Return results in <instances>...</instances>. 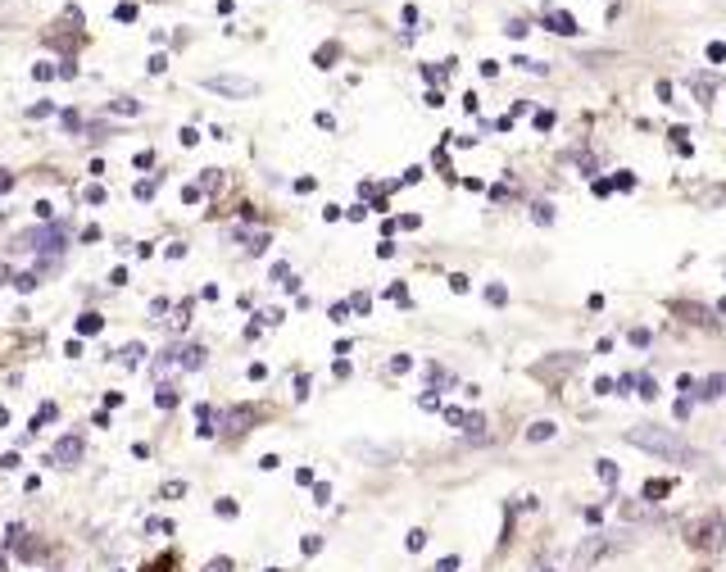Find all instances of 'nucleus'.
<instances>
[{
	"mask_svg": "<svg viewBox=\"0 0 726 572\" xmlns=\"http://www.w3.org/2000/svg\"><path fill=\"white\" fill-rule=\"evenodd\" d=\"M631 445H640V450H649V454H663V459H681V454H686V445H681L677 436L658 432V427H636V432H631Z\"/></svg>",
	"mask_w": 726,
	"mask_h": 572,
	"instance_id": "1",
	"label": "nucleus"
},
{
	"mask_svg": "<svg viewBox=\"0 0 726 572\" xmlns=\"http://www.w3.org/2000/svg\"><path fill=\"white\" fill-rule=\"evenodd\" d=\"M209 91H227V96H255L259 82L255 78H232V73H214V78H205Z\"/></svg>",
	"mask_w": 726,
	"mask_h": 572,
	"instance_id": "2",
	"label": "nucleus"
},
{
	"mask_svg": "<svg viewBox=\"0 0 726 572\" xmlns=\"http://www.w3.org/2000/svg\"><path fill=\"white\" fill-rule=\"evenodd\" d=\"M78 459H82V436H59V441L50 445V464L73 468Z\"/></svg>",
	"mask_w": 726,
	"mask_h": 572,
	"instance_id": "3",
	"label": "nucleus"
},
{
	"mask_svg": "<svg viewBox=\"0 0 726 572\" xmlns=\"http://www.w3.org/2000/svg\"><path fill=\"white\" fill-rule=\"evenodd\" d=\"M545 23H550L554 32H563V37H577V32H581L577 19H572V14H563V10H550V14H545Z\"/></svg>",
	"mask_w": 726,
	"mask_h": 572,
	"instance_id": "4",
	"label": "nucleus"
},
{
	"mask_svg": "<svg viewBox=\"0 0 726 572\" xmlns=\"http://www.w3.org/2000/svg\"><path fill=\"white\" fill-rule=\"evenodd\" d=\"M100 332H105V318H100L96 309H91V314H82V318H78V336H100Z\"/></svg>",
	"mask_w": 726,
	"mask_h": 572,
	"instance_id": "5",
	"label": "nucleus"
},
{
	"mask_svg": "<svg viewBox=\"0 0 726 572\" xmlns=\"http://www.w3.org/2000/svg\"><path fill=\"white\" fill-rule=\"evenodd\" d=\"M559 432V423H550V418H540V423L527 427V441H550V436Z\"/></svg>",
	"mask_w": 726,
	"mask_h": 572,
	"instance_id": "6",
	"label": "nucleus"
},
{
	"mask_svg": "<svg viewBox=\"0 0 726 572\" xmlns=\"http://www.w3.org/2000/svg\"><path fill=\"white\" fill-rule=\"evenodd\" d=\"M114 19L118 23H137V5H132V0H118V5H114Z\"/></svg>",
	"mask_w": 726,
	"mask_h": 572,
	"instance_id": "7",
	"label": "nucleus"
},
{
	"mask_svg": "<svg viewBox=\"0 0 726 572\" xmlns=\"http://www.w3.org/2000/svg\"><path fill=\"white\" fill-rule=\"evenodd\" d=\"M155 405L159 409H173L177 405V391H173V386H159V391H155Z\"/></svg>",
	"mask_w": 726,
	"mask_h": 572,
	"instance_id": "8",
	"label": "nucleus"
},
{
	"mask_svg": "<svg viewBox=\"0 0 726 572\" xmlns=\"http://www.w3.org/2000/svg\"><path fill=\"white\" fill-rule=\"evenodd\" d=\"M118 355L128 359V364H141V355H146V346H141V341H132L128 350H118Z\"/></svg>",
	"mask_w": 726,
	"mask_h": 572,
	"instance_id": "9",
	"label": "nucleus"
},
{
	"mask_svg": "<svg viewBox=\"0 0 726 572\" xmlns=\"http://www.w3.org/2000/svg\"><path fill=\"white\" fill-rule=\"evenodd\" d=\"M32 78H37V82H50V78H55V64H50V60H41L37 69H32Z\"/></svg>",
	"mask_w": 726,
	"mask_h": 572,
	"instance_id": "10",
	"label": "nucleus"
},
{
	"mask_svg": "<svg viewBox=\"0 0 726 572\" xmlns=\"http://www.w3.org/2000/svg\"><path fill=\"white\" fill-rule=\"evenodd\" d=\"M672 491V482H649L645 486V500H658V495H668Z\"/></svg>",
	"mask_w": 726,
	"mask_h": 572,
	"instance_id": "11",
	"label": "nucleus"
},
{
	"mask_svg": "<svg viewBox=\"0 0 726 572\" xmlns=\"http://www.w3.org/2000/svg\"><path fill=\"white\" fill-rule=\"evenodd\" d=\"M708 60H713V64L726 60V46H722V41H708Z\"/></svg>",
	"mask_w": 726,
	"mask_h": 572,
	"instance_id": "12",
	"label": "nucleus"
},
{
	"mask_svg": "<svg viewBox=\"0 0 726 572\" xmlns=\"http://www.w3.org/2000/svg\"><path fill=\"white\" fill-rule=\"evenodd\" d=\"M599 477H604V482H618V468H613L609 459H599Z\"/></svg>",
	"mask_w": 726,
	"mask_h": 572,
	"instance_id": "13",
	"label": "nucleus"
},
{
	"mask_svg": "<svg viewBox=\"0 0 726 572\" xmlns=\"http://www.w3.org/2000/svg\"><path fill=\"white\" fill-rule=\"evenodd\" d=\"M536 128H540V132H550V128H554V114H550V109H540V114H536Z\"/></svg>",
	"mask_w": 726,
	"mask_h": 572,
	"instance_id": "14",
	"label": "nucleus"
},
{
	"mask_svg": "<svg viewBox=\"0 0 726 572\" xmlns=\"http://www.w3.org/2000/svg\"><path fill=\"white\" fill-rule=\"evenodd\" d=\"M314 500L327 504V500H332V486H327V482H314Z\"/></svg>",
	"mask_w": 726,
	"mask_h": 572,
	"instance_id": "15",
	"label": "nucleus"
},
{
	"mask_svg": "<svg viewBox=\"0 0 726 572\" xmlns=\"http://www.w3.org/2000/svg\"><path fill=\"white\" fill-rule=\"evenodd\" d=\"M118 114H141V100H118Z\"/></svg>",
	"mask_w": 726,
	"mask_h": 572,
	"instance_id": "16",
	"label": "nucleus"
},
{
	"mask_svg": "<svg viewBox=\"0 0 726 572\" xmlns=\"http://www.w3.org/2000/svg\"><path fill=\"white\" fill-rule=\"evenodd\" d=\"M146 69H150V73H164V69H168V55H150Z\"/></svg>",
	"mask_w": 726,
	"mask_h": 572,
	"instance_id": "17",
	"label": "nucleus"
},
{
	"mask_svg": "<svg viewBox=\"0 0 726 572\" xmlns=\"http://www.w3.org/2000/svg\"><path fill=\"white\" fill-rule=\"evenodd\" d=\"M391 368H395V373H409L413 359H409V355H395V359H391Z\"/></svg>",
	"mask_w": 726,
	"mask_h": 572,
	"instance_id": "18",
	"label": "nucleus"
},
{
	"mask_svg": "<svg viewBox=\"0 0 726 572\" xmlns=\"http://www.w3.org/2000/svg\"><path fill=\"white\" fill-rule=\"evenodd\" d=\"M404 545H409V550H422V545H427V532H409V541Z\"/></svg>",
	"mask_w": 726,
	"mask_h": 572,
	"instance_id": "19",
	"label": "nucleus"
},
{
	"mask_svg": "<svg viewBox=\"0 0 726 572\" xmlns=\"http://www.w3.org/2000/svg\"><path fill=\"white\" fill-rule=\"evenodd\" d=\"M631 346H640V350L649 346V332H645V327H636V332H631Z\"/></svg>",
	"mask_w": 726,
	"mask_h": 572,
	"instance_id": "20",
	"label": "nucleus"
},
{
	"mask_svg": "<svg viewBox=\"0 0 726 572\" xmlns=\"http://www.w3.org/2000/svg\"><path fill=\"white\" fill-rule=\"evenodd\" d=\"M486 300H491V305H504L509 296H504V286H491V291H486Z\"/></svg>",
	"mask_w": 726,
	"mask_h": 572,
	"instance_id": "21",
	"label": "nucleus"
},
{
	"mask_svg": "<svg viewBox=\"0 0 726 572\" xmlns=\"http://www.w3.org/2000/svg\"><path fill=\"white\" fill-rule=\"evenodd\" d=\"M10 187H14V173H10V168H0V196H5Z\"/></svg>",
	"mask_w": 726,
	"mask_h": 572,
	"instance_id": "22",
	"label": "nucleus"
},
{
	"mask_svg": "<svg viewBox=\"0 0 726 572\" xmlns=\"http://www.w3.org/2000/svg\"><path fill=\"white\" fill-rule=\"evenodd\" d=\"M14 286H19V291H32V286H37V277L23 273V277H14Z\"/></svg>",
	"mask_w": 726,
	"mask_h": 572,
	"instance_id": "23",
	"label": "nucleus"
},
{
	"mask_svg": "<svg viewBox=\"0 0 726 572\" xmlns=\"http://www.w3.org/2000/svg\"><path fill=\"white\" fill-rule=\"evenodd\" d=\"M722 386H726V377H708V391L704 395H722Z\"/></svg>",
	"mask_w": 726,
	"mask_h": 572,
	"instance_id": "24",
	"label": "nucleus"
},
{
	"mask_svg": "<svg viewBox=\"0 0 726 572\" xmlns=\"http://www.w3.org/2000/svg\"><path fill=\"white\" fill-rule=\"evenodd\" d=\"M436 572H459V559H454V554H450V559H441V563H436Z\"/></svg>",
	"mask_w": 726,
	"mask_h": 572,
	"instance_id": "25",
	"label": "nucleus"
},
{
	"mask_svg": "<svg viewBox=\"0 0 726 572\" xmlns=\"http://www.w3.org/2000/svg\"><path fill=\"white\" fill-rule=\"evenodd\" d=\"M205 572H232V559H214Z\"/></svg>",
	"mask_w": 726,
	"mask_h": 572,
	"instance_id": "26",
	"label": "nucleus"
}]
</instances>
